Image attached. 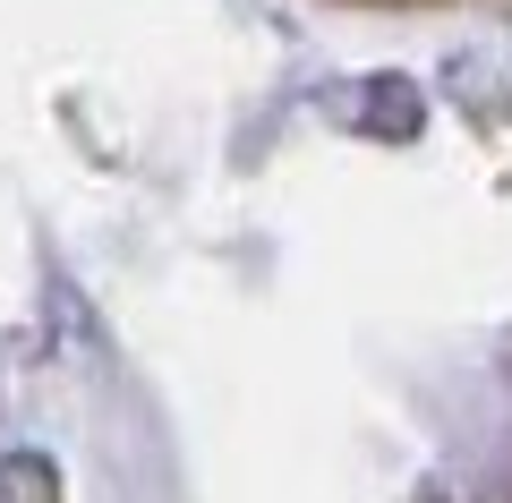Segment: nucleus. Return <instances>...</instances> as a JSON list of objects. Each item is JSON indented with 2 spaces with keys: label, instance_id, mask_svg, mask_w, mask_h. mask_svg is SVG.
<instances>
[]
</instances>
